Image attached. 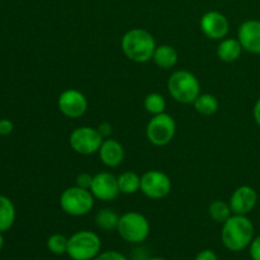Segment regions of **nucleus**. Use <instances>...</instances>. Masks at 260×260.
I'll return each mask as SVG.
<instances>
[{
    "label": "nucleus",
    "mask_w": 260,
    "mask_h": 260,
    "mask_svg": "<svg viewBox=\"0 0 260 260\" xmlns=\"http://www.w3.org/2000/svg\"><path fill=\"white\" fill-rule=\"evenodd\" d=\"M119 217H121V216H119L114 210H111V208H102V210H99L98 212H96L94 221H95L96 228L101 229V230L117 231Z\"/></svg>",
    "instance_id": "19"
},
{
    "label": "nucleus",
    "mask_w": 260,
    "mask_h": 260,
    "mask_svg": "<svg viewBox=\"0 0 260 260\" xmlns=\"http://www.w3.org/2000/svg\"><path fill=\"white\" fill-rule=\"evenodd\" d=\"M177 132V123L168 113L152 117L146 126V137L155 146H165L173 141Z\"/></svg>",
    "instance_id": "7"
},
{
    "label": "nucleus",
    "mask_w": 260,
    "mask_h": 260,
    "mask_svg": "<svg viewBox=\"0 0 260 260\" xmlns=\"http://www.w3.org/2000/svg\"><path fill=\"white\" fill-rule=\"evenodd\" d=\"M121 47L128 60L137 63H145L152 60L156 43L151 33L146 29L132 28L122 37Z\"/></svg>",
    "instance_id": "2"
},
{
    "label": "nucleus",
    "mask_w": 260,
    "mask_h": 260,
    "mask_svg": "<svg viewBox=\"0 0 260 260\" xmlns=\"http://www.w3.org/2000/svg\"><path fill=\"white\" fill-rule=\"evenodd\" d=\"M258 203V193L250 185H241L236 188L230 197V205L235 215H248Z\"/></svg>",
    "instance_id": "13"
},
{
    "label": "nucleus",
    "mask_w": 260,
    "mask_h": 260,
    "mask_svg": "<svg viewBox=\"0 0 260 260\" xmlns=\"http://www.w3.org/2000/svg\"><path fill=\"white\" fill-rule=\"evenodd\" d=\"M102 240L98 234L81 230L69 238L68 255L73 260H94L99 255Z\"/></svg>",
    "instance_id": "4"
},
{
    "label": "nucleus",
    "mask_w": 260,
    "mask_h": 260,
    "mask_svg": "<svg viewBox=\"0 0 260 260\" xmlns=\"http://www.w3.org/2000/svg\"><path fill=\"white\" fill-rule=\"evenodd\" d=\"M144 107L147 113L156 116V114L164 113L167 108V102L165 98L159 93H150L145 96Z\"/></svg>",
    "instance_id": "23"
},
{
    "label": "nucleus",
    "mask_w": 260,
    "mask_h": 260,
    "mask_svg": "<svg viewBox=\"0 0 260 260\" xmlns=\"http://www.w3.org/2000/svg\"><path fill=\"white\" fill-rule=\"evenodd\" d=\"M168 90L178 103L193 104L201 94V83L190 71L178 70L168 79Z\"/></svg>",
    "instance_id": "3"
},
{
    "label": "nucleus",
    "mask_w": 260,
    "mask_h": 260,
    "mask_svg": "<svg viewBox=\"0 0 260 260\" xmlns=\"http://www.w3.org/2000/svg\"><path fill=\"white\" fill-rule=\"evenodd\" d=\"M254 233V225L248 216L233 213V216L222 223L221 240L228 250L238 253L249 248L255 238Z\"/></svg>",
    "instance_id": "1"
},
{
    "label": "nucleus",
    "mask_w": 260,
    "mask_h": 260,
    "mask_svg": "<svg viewBox=\"0 0 260 260\" xmlns=\"http://www.w3.org/2000/svg\"><path fill=\"white\" fill-rule=\"evenodd\" d=\"M94 200L95 198L91 194L90 189L74 185V187L66 188L61 193L60 207L66 215L81 217V216L88 215L93 210Z\"/></svg>",
    "instance_id": "5"
},
{
    "label": "nucleus",
    "mask_w": 260,
    "mask_h": 260,
    "mask_svg": "<svg viewBox=\"0 0 260 260\" xmlns=\"http://www.w3.org/2000/svg\"><path fill=\"white\" fill-rule=\"evenodd\" d=\"M4 248V236H3V233H0V251Z\"/></svg>",
    "instance_id": "32"
},
{
    "label": "nucleus",
    "mask_w": 260,
    "mask_h": 260,
    "mask_svg": "<svg viewBox=\"0 0 260 260\" xmlns=\"http://www.w3.org/2000/svg\"><path fill=\"white\" fill-rule=\"evenodd\" d=\"M96 128H98L99 134L102 135V137H103V139H108V137H111V135H112L111 123H108V122H103V123L99 124Z\"/></svg>",
    "instance_id": "30"
},
{
    "label": "nucleus",
    "mask_w": 260,
    "mask_h": 260,
    "mask_svg": "<svg viewBox=\"0 0 260 260\" xmlns=\"http://www.w3.org/2000/svg\"><path fill=\"white\" fill-rule=\"evenodd\" d=\"M253 116H254V119H255L256 124L260 127V98L256 101L255 106H254V109H253Z\"/></svg>",
    "instance_id": "31"
},
{
    "label": "nucleus",
    "mask_w": 260,
    "mask_h": 260,
    "mask_svg": "<svg viewBox=\"0 0 260 260\" xmlns=\"http://www.w3.org/2000/svg\"><path fill=\"white\" fill-rule=\"evenodd\" d=\"M57 107L68 118H80L88 111V99L76 89H66L58 96Z\"/></svg>",
    "instance_id": "10"
},
{
    "label": "nucleus",
    "mask_w": 260,
    "mask_h": 260,
    "mask_svg": "<svg viewBox=\"0 0 260 260\" xmlns=\"http://www.w3.org/2000/svg\"><path fill=\"white\" fill-rule=\"evenodd\" d=\"M140 190L150 200H162L172 190V180L160 170H149L141 177Z\"/></svg>",
    "instance_id": "9"
},
{
    "label": "nucleus",
    "mask_w": 260,
    "mask_h": 260,
    "mask_svg": "<svg viewBox=\"0 0 260 260\" xmlns=\"http://www.w3.org/2000/svg\"><path fill=\"white\" fill-rule=\"evenodd\" d=\"M17 211L13 201L7 196L0 194V233H7L13 228Z\"/></svg>",
    "instance_id": "18"
},
{
    "label": "nucleus",
    "mask_w": 260,
    "mask_h": 260,
    "mask_svg": "<svg viewBox=\"0 0 260 260\" xmlns=\"http://www.w3.org/2000/svg\"><path fill=\"white\" fill-rule=\"evenodd\" d=\"M194 109L200 114H203V116H212L216 112L218 111V99L216 98L212 94H200L198 98L196 99L194 103Z\"/></svg>",
    "instance_id": "21"
},
{
    "label": "nucleus",
    "mask_w": 260,
    "mask_h": 260,
    "mask_svg": "<svg viewBox=\"0 0 260 260\" xmlns=\"http://www.w3.org/2000/svg\"><path fill=\"white\" fill-rule=\"evenodd\" d=\"M208 215L213 221L218 223H223L233 216V210L230 205L223 201H213L208 207Z\"/></svg>",
    "instance_id": "22"
},
{
    "label": "nucleus",
    "mask_w": 260,
    "mask_h": 260,
    "mask_svg": "<svg viewBox=\"0 0 260 260\" xmlns=\"http://www.w3.org/2000/svg\"><path fill=\"white\" fill-rule=\"evenodd\" d=\"M243 50V46L238 38H225L221 40L218 45L217 56L223 62H234L240 57Z\"/></svg>",
    "instance_id": "16"
},
{
    "label": "nucleus",
    "mask_w": 260,
    "mask_h": 260,
    "mask_svg": "<svg viewBox=\"0 0 260 260\" xmlns=\"http://www.w3.org/2000/svg\"><path fill=\"white\" fill-rule=\"evenodd\" d=\"M194 260H218V256L217 254L213 250H211V249H205V250L200 251V253L197 254Z\"/></svg>",
    "instance_id": "29"
},
{
    "label": "nucleus",
    "mask_w": 260,
    "mask_h": 260,
    "mask_svg": "<svg viewBox=\"0 0 260 260\" xmlns=\"http://www.w3.org/2000/svg\"><path fill=\"white\" fill-rule=\"evenodd\" d=\"M14 131V123L10 119H0V136H8Z\"/></svg>",
    "instance_id": "28"
},
{
    "label": "nucleus",
    "mask_w": 260,
    "mask_h": 260,
    "mask_svg": "<svg viewBox=\"0 0 260 260\" xmlns=\"http://www.w3.org/2000/svg\"><path fill=\"white\" fill-rule=\"evenodd\" d=\"M238 40L244 50L260 55V20L249 19L241 23L238 30Z\"/></svg>",
    "instance_id": "14"
},
{
    "label": "nucleus",
    "mask_w": 260,
    "mask_h": 260,
    "mask_svg": "<svg viewBox=\"0 0 260 260\" xmlns=\"http://www.w3.org/2000/svg\"><path fill=\"white\" fill-rule=\"evenodd\" d=\"M94 175H90L89 173H80V174L76 177V184L78 187L85 188V189H90L91 182H93Z\"/></svg>",
    "instance_id": "26"
},
{
    "label": "nucleus",
    "mask_w": 260,
    "mask_h": 260,
    "mask_svg": "<svg viewBox=\"0 0 260 260\" xmlns=\"http://www.w3.org/2000/svg\"><path fill=\"white\" fill-rule=\"evenodd\" d=\"M119 192L124 194H135L141 189V177L135 172H124L117 177Z\"/></svg>",
    "instance_id": "20"
},
{
    "label": "nucleus",
    "mask_w": 260,
    "mask_h": 260,
    "mask_svg": "<svg viewBox=\"0 0 260 260\" xmlns=\"http://www.w3.org/2000/svg\"><path fill=\"white\" fill-rule=\"evenodd\" d=\"M104 139L99 134L98 128L89 126L76 127L69 137L71 149L80 155H93L99 151Z\"/></svg>",
    "instance_id": "8"
},
{
    "label": "nucleus",
    "mask_w": 260,
    "mask_h": 260,
    "mask_svg": "<svg viewBox=\"0 0 260 260\" xmlns=\"http://www.w3.org/2000/svg\"><path fill=\"white\" fill-rule=\"evenodd\" d=\"M68 244L69 238H66L62 234H52L47 239V249L55 255H63L68 253Z\"/></svg>",
    "instance_id": "24"
},
{
    "label": "nucleus",
    "mask_w": 260,
    "mask_h": 260,
    "mask_svg": "<svg viewBox=\"0 0 260 260\" xmlns=\"http://www.w3.org/2000/svg\"><path fill=\"white\" fill-rule=\"evenodd\" d=\"M152 60L156 63V66H159L160 69H172L177 65L178 62V52L173 46L170 45H160L156 46L155 48L154 56H152Z\"/></svg>",
    "instance_id": "17"
},
{
    "label": "nucleus",
    "mask_w": 260,
    "mask_h": 260,
    "mask_svg": "<svg viewBox=\"0 0 260 260\" xmlns=\"http://www.w3.org/2000/svg\"><path fill=\"white\" fill-rule=\"evenodd\" d=\"M200 27L206 37L210 40L220 41L228 36L230 24H229L228 18L222 13L217 12V10H211L202 15Z\"/></svg>",
    "instance_id": "11"
},
{
    "label": "nucleus",
    "mask_w": 260,
    "mask_h": 260,
    "mask_svg": "<svg viewBox=\"0 0 260 260\" xmlns=\"http://www.w3.org/2000/svg\"><path fill=\"white\" fill-rule=\"evenodd\" d=\"M117 231L127 243L140 244L149 238L151 228L149 220L142 213L126 212L119 217Z\"/></svg>",
    "instance_id": "6"
},
{
    "label": "nucleus",
    "mask_w": 260,
    "mask_h": 260,
    "mask_svg": "<svg viewBox=\"0 0 260 260\" xmlns=\"http://www.w3.org/2000/svg\"><path fill=\"white\" fill-rule=\"evenodd\" d=\"M146 260H167V259L160 258V256H154V258H149V259H146Z\"/></svg>",
    "instance_id": "33"
},
{
    "label": "nucleus",
    "mask_w": 260,
    "mask_h": 260,
    "mask_svg": "<svg viewBox=\"0 0 260 260\" xmlns=\"http://www.w3.org/2000/svg\"><path fill=\"white\" fill-rule=\"evenodd\" d=\"M94 260H128L122 253L116 250H107L103 253H99V255L96 256Z\"/></svg>",
    "instance_id": "25"
},
{
    "label": "nucleus",
    "mask_w": 260,
    "mask_h": 260,
    "mask_svg": "<svg viewBox=\"0 0 260 260\" xmlns=\"http://www.w3.org/2000/svg\"><path fill=\"white\" fill-rule=\"evenodd\" d=\"M249 254L253 260H260V235L255 236L249 245Z\"/></svg>",
    "instance_id": "27"
},
{
    "label": "nucleus",
    "mask_w": 260,
    "mask_h": 260,
    "mask_svg": "<svg viewBox=\"0 0 260 260\" xmlns=\"http://www.w3.org/2000/svg\"><path fill=\"white\" fill-rule=\"evenodd\" d=\"M99 159L106 167L116 168L122 164L124 159V149L117 140L104 139L101 149L98 151Z\"/></svg>",
    "instance_id": "15"
},
{
    "label": "nucleus",
    "mask_w": 260,
    "mask_h": 260,
    "mask_svg": "<svg viewBox=\"0 0 260 260\" xmlns=\"http://www.w3.org/2000/svg\"><path fill=\"white\" fill-rule=\"evenodd\" d=\"M90 192L95 200L103 201V202L113 201L121 193L118 187V179L108 172L98 173L93 177Z\"/></svg>",
    "instance_id": "12"
}]
</instances>
